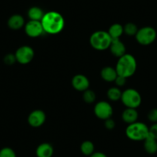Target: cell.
Wrapping results in <instances>:
<instances>
[{
    "label": "cell",
    "mask_w": 157,
    "mask_h": 157,
    "mask_svg": "<svg viewBox=\"0 0 157 157\" xmlns=\"http://www.w3.org/2000/svg\"><path fill=\"white\" fill-rule=\"evenodd\" d=\"M126 135L129 140L133 141H144L149 135V128L145 123L135 122L128 125Z\"/></svg>",
    "instance_id": "3957f363"
},
{
    "label": "cell",
    "mask_w": 157,
    "mask_h": 157,
    "mask_svg": "<svg viewBox=\"0 0 157 157\" xmlns=\"http://www.w3.org/2000/svg\"><path fill=\"white\" fill-rule=\"evenodd\" d=\"M53 152L54 149L52 146L47 143H42L39 145L36 151L37 157H52Z\"/></svg>",
    "instance_id": "4fadbf2b"
},
{
    "label": "cell",
    "mask_w": 157,
    "mask_h": 157,
    "mask_svg": "<svg viewBox=\"0 0 157 157\" xmlns=\"http://www.w3.org/2000/svg\"><path fill=\"white\" fill-rule=\"evenodd\" d=\"M121 100L126 108L136 109L142 103L141 95L134 89H127L123 91L122 93Z\"/></svg>",
    "instance_id": "8992f818"
},
{
    "label": "cell",
    "mask_w": 157,
    "mask_h": 157,
    "mask_svg": "<svg viewBox=\"0 0 157 157\" xmlns=\"http://www.w3.org/2000/svg\"><path fill=\"white\" fill-rule=\"evenodd\" d=\"M139 114L138 112L136 109L126 108L122 114V119L123 121L127 124H132V123L137 122Z\"/></svg>",
    "instance_id": "5bb4252c"
},
{
    "label": "cell",
    "mask_w": 157,
    "mask_h": 157,
    "mask_svg": "<svg viewBox=\"0 0 157 157\" xmlns=\"http://www.w3.org/2000/svg\"><path fill=\"white\" fill-rule=\"evenodd\" d=\"M139 29L136 24L132 23V22H129L126 23V25L123 26V31H124L125 34H126L129 36H135L136 35L137 32H138Z\"/></svg>",
    "instance_id": "7402d4cb"
},
{
    "label": "cell",
    "mask_w": 157,
    "mask_h": 157,
    "mask_svg": "<svg viewBox=\"0 0 157 157\" xmlns=\"http://www.w3.org/2000/svg\"><path fill=\"white\" fill-rule=\"evenodd\" d=\"M109 49L111 53L114 56L118 57V58L123 56H124L126 53V46H125L124 43L120 39H112V43L109 46Z\"/></svg>",
    "instance_id": "7c38bea8"
},
{
    "label": "cell",
    "mask_w": 157,
    "mask_h": 157,
    "mask_svg": "<svg viewBox=\"0 0 157 157\" xmlns=\"http://www.w3.org/2000/svg\"><path fill=\"white\" fill-rule=\"evenodd\" d=\"M46 119V114L43 110L36 109L29 115L28 123L33 127L37 128L44 124Z\"/></svg>",
    "instance_id": "30bf717a"
},
{
    "label": "cell",
    "mask_w": 157,
    "mask_h": 157,
    "mask_svg": "<svg viewBox=\"0 0 157 157\" xmlns=\"http://www.w3.org/2000/svg\"><path fill=\"white\" fill-rule=\"evenodd\" d=\"M81 152L85 155H91L94 152V145L91 141H84L80 146Z\"/></svg>",
    "instance_id": "44dd1931"
},
{
    "label": "cell",
    "mask_w": 157,
    "mask_h": 157,
    "mask_svg": "<svg viewBox=\"0 0 157 157\" xmlns=\"http://www.w3.org/2000/svg\"><path fill=\"white\" fill-rule=\"evenodd\" d=\"M116 126V123H115L114 120L111 118H109L107 120H105V127L106 128L109 130H112Z\"/></svg>",
    "instance_id": "83f0119b"
},
{
    "label": "cell",
    "mask_w": 157,
    "mask_h": 157,
    "mask_svg": "<svg viewBox=\"0 0 157 157\" xmlns=\"http://www.w3.org/2000/svg\"><path fill=\"white\" fill-rule=\"evenodd\" d=\"M149 136L157 140V123H153L149 128Z\"/></svg>",
    "instance_id": "f1b7e54d"
},
{
    "label": "cell",
    "mask_w": 157,
    "mask_h": 157,
    "mask_svg": "<svg viewBox=\"0 0 157 157\" xmlns=\"http://www.w3.org/2000/svg\"><path fill=\"white\" fill-rule=\"evenodd\" d=\"M90 157H107V155H105V153L101 152H93Z\"/></svg>",
    "instance_id": "f546056e"
},
{
    "label": "cell",
    "mask_w": 157,
    "mask_h": 157,
    "mask_svg": "<svg viewBox=\"0 0 157 157\" xmlns=\"http://www.w3.org/2000/svg\"><path fill=\"white\" fill-rule=\"evenodd\" d=\"M144 149L147 153L155 154L157 152V140L149 135L144 140Z\"/></svg>",
    "instance_id": "e0dca14e"
},
{
    "label": "cell",
    "mask_w": 157,
    "mask_h": 157,
    "mask_svg": "<svg viewBox=\"0 0 157 157\" xmlns=\"http://www.w3.org/2000/svg\"><path fill=\"white\" fill-rule=\"evenodd\" d=\"M108 33L111 36L112 39H120L122 35L124 33L123 26L119 23H115L109 27L108 30Z\"/></svg>",
    "instance_id": "d6986e66"
},
{
    "label": "cell",
    "mask_w": 157,
    "mask_h": 157,
    "mask_svg": "<svg viewBox=\"0 0 157 157\" xmlns=\"http://www.w3.org/2000/svg\"><path fill=\"white\" fill-rule=\"evenodd\" d=\"M136 41L142 46H149L155 42L157 32L151 26H145L140 29L135 36Z\"/></svg>",
    "instance_id": "5b68a950"
},
{
    "label": "cell",
    "mask_w": 157,
    "mask_h": 157,
    "mask_svg": "<svg viewBox=\"0 0 157 157\" xmlns=\"http://www.w3.org/2000/svg\"><path fill=\"white\" fill-rule=\"evenodd\" d=\"M122 92L118 87H112L107 91V97L111 101H118L121 99Z\"/></svg>",
    "instance_id": "ffe728a7"
},
{
    "label": "cell",
    "mask_w": 157,
    "mask_h": 157,
    "mask_svg": "<svg viewBox=\"0 0 157 157\" xmlns=\"http://www.w3.org/2000/svg\"><path fill=\"white\" fill-rule=\"evenodd\" d=\"M90 43L94 49L103 51L109 48L112 43V38L108 32L96 31L90 36Z\"/></svg>",
    "instance_id": "277c9868"
},
{
    "label": "cell",
    "mask_w": 157,
    "mask_h": 157,
    "mask_svg": "<svg viewBox=\"0 0 157 157\" xmlns=\"http://www.w3.org/2000/svg\"><path fill=\"white\" fill-rule=\"evenodd\" d=\"M16 62L22 65H25L32 62L34 58V50L29 46H23L19 47L15 53Z\"/></svg>",
    "instance_id": "52a82bcc"
},
{
    "label": "cell",
    "mask_w": 157,
    "mask_h": 157,
    "mask_svg": "<svg viewBox=\"0 0 157 157\" xmlns=\"http://www.w3.org/2000/svg\"><path fill=\"white\" fill-rule=\"evenodd\" d=\"M25 32L28 36L31 38H36L41 36L43 33V25L39 21L30 20L25 25Z\"/></svg>",
    "instance_id": "9c48e42d"
},
{
    "label": "cell",
    "mask_w": 157,
    "mask_h": 157,
    "mask_svg": "<svg viewBox=\"0 0 157 157\" xmlns=\"http://www.w3.org/2000/svg\"><path fill=\"white\" fill-rule=\"evenodd\" d=\"M148 120L152 123H157V108L152 109L148 113Z\"/></svg>",
    "instance_id": "484cf974"
},
{
    "label": "cell",
    "mask_w": 157,
    "mask_h": 157,
    "mask_svg": "<svg viewBox=\"0 0 157 157\" xmlns=\"http://www.w3.org/2000/svg\"><path fill=\"white\" fill-rule=\"evenodd\" d=\"M72 85L77 91L84 92L88 90L90 86V81L84 75L78 74L75 75L72 79Z\"/></svg>",
    "instance_id": "8fae6325"
},
{
    "label": "cell",
    "mask_w": 157,
    "mask_h": 157,
    "mask_svg": "<svg viewBox=\"0 0 157 157\" xmlns=\"http://www.w3.org/2000/svg\"><path fill=\"white\" fill-rule=\"evenodd\" d=\"M82 98H83V100L85 101L86 103L90 104L93 103V102L96 101V93L91 90H86V91L83 92V95H82Z\"/></svg>",
    "instance_id": "603a6c76"
},
{
    "label": "cell",
    "mask_w": 157,
    "mask_h": 157,
    "mask_svg": "<svg viewBox=\"0 0 157 157\" xmlns=\"http://www.w3.org/2000/svg\"><path fill=\"white\" fill-rule=\"evenodd\" d=\"M117 75L118 74L116 69L111 66H106L101 71V77L103 80L106 82H114Z\"/></svg>",
    "instance_id": "2e32d148"
},
{
    "label": "cell",
    "mask_w": 157,
    "mask_h": 157,
    "mask_svg": "<svg viewBox=\"0 0 157 157\" xmlns=\"http://www.w3.org/2000/svg\"><path fill=\"white\" fill-rule=\"evenodd\" d=\"M94 113L96 117L102 120H105L113 116V110L112 105L105 101L97 102L94 107Z\"/></svg>",
    "instance_id": "ba28073f"
},
{
    "label": "cell",
    "mask_w": 157,
    "mask_h": 157,
    "mask_svg": "<svg viewBox=\"0 0 157 157\" xmlns=\"http://www.w3.org/2000/svg\"><path fill=\"white\" fill-rule=\"evenodd\" d=\"M45 33L49 34H58L63 31L65 26V20L60 13L50 11L45 13L41 20Z\"/></svg>",
    "instance_id": "6da1fadb"
},
{
    "label": "cell",
    "mask_w": 157,
    "mask_h": 157,
    "mask_svg": "<svg viewBox=\"0 0 157 157\" xmlns=\"http://www.w3.org/2000/svg\"><path fill=\"white\" fill-rule=\"evenodd\" d=\"M0 157H16V154L11 148L4 147L0 150Z\"/></svg>",
    "instance_id": "cb8c5ba5"
},
{
    "label": "cell",
    "mask_w": 157,
    "mask_h": 157,
    "mask_svg": "<svg viewBox=\"0 0 157 157\" xmlns=\"http://www.w3.org/2000/svg\"><path fill=\"white\" fill-rule=\"evenodd\" d=\"M44 15L45 13L43 11V10L37 6L31 7L28 11V16L30 19V20L39 21V22H41L42 19L43 18Z\"/></svg>",
    "instance_id": "ac0fdd59"
},
{
    "label": "cell",
    "mask_w": 157,
    "mask_h": 157,
    "mask_svg": "<svg viewBox=\"0 0 157 157\" xmlns=\"http://www.w3.org/2000/svg\"><path fill=\"white\" fill-rule=\"evenodd\" d=\"M16 62V58L15 54L9 53L7 55H6L5 57H4V63L6 65H9V66H11V65L14 64Z\"/></svg>",
    "instance_id": "d4e9b609"
},
{
    "label": "cell",
    "mask_w": 157,
    "mask_h": 157,
    "mask_svg": "<svg viewBox=\"0 0 157 157\" xmlns=\"http://www.w3.org/2000/svg\"><path fill=\"white\" fill-rule=\"evenodd\" d=\"M8 25L11 29L19 30L25 25V19L21 15H13L9 19Z\"/></svg>",
    "instance_id": "9a60e30c"
},
{
    "label": "cell",
    "mask_w": 157,
    "mask_h": 157,
    "mask_svg": "<svg viewBox=\"0 0 157 157\" xmlns=\"http://www.w3.org/2000/svg\"><path fill=\"white\" fill-rule=\"evenodd\" d=\"M136 68L137 63L135 57L131 54L126 53L119 58L115 69L118 75L127 78L134 75L136 71Z\"/></svg>",
    "instance_id": "7a4b0ae2"
},
{
    "label": "cell",
    "mask_w": 157,
    "mask_h": 157,
    "mask_svg": "<svg viewBox=\"0 0 157 157\" xmlns=\"http://www.w3.org/2000/svg\"><path fill=\"white\" fill-rule=\"evenodd\" d=\"M115 83L116 84V86L119 87H121V86H123L126 84V78H125V77L123 76H121V75H117V77H116V80L114 81Z\"/></svg>",
    "instance_id": "4316f807"
}]
</instances>
